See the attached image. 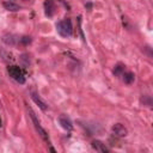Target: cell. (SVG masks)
Segmentation results:
<instances>
[{
    "instance_id": "cell-13",
    "label": "cell",
    "mask_w": 153,
    "mask_h": 153,
    "mask_svg": "<svg viewBox=\"0 0 153 153\" xmlns=\"http://www.w3.org/2000/svg\"><path fill=\"white\" fill-rule=\"evenodd\" d=\"M19 42H20L22 44H24V45H27L29 43H31V38L27 37V36H23V37L19 38Z\"/></svg>"
},
{
    "instance_id": "cell-2",
    "label": "cell",
    "mask_w": 153,
    "mask_h": 153,
    "mask_svg": "<svg viewBox=\"0 0 153 153\" xmlns=\"http://www.w3.org/2000/svg\"><path fill=\"white\" fill-rule=\"evenodd\" d=\"M27 112H29V116H30V118H31V121H32V123H33V126H35V128H36L37 133H38V134H39V136H41L45 142H48V145H49V136H48L47 131L42 128V126L39 124V121L37 120V117H36L35 112L32 111V109H31V108H27Z\"/></svg>"
},
{
    "instance_id": "cell-3",
    "label": "cell",
    "mask_w": 153,
    "mask_h": 153,
    "mask_svg": "<svg viewBox=\"0 0 153 153\" xmlns=\"http://www.w3.org/2000/svg\"><path fill=\"white\" fill-rule=\"evenodd\" d=\"M7 72L10 74V76L16 80L19 84H24L25 82V76L22 72V69L19 68V66H8L7 67Z\"/></svg>"
},
{
    "instance_id": "cell-15",
    "label": "cell",
    "mask_w": 153,
    "mask_h": 153,
    "mask_svg": "<svg viewBox=\"0 0 153 153\" xmlns=\"http://www.w3.org/2000/svg\"><path fill=\"white\" fill-rule=\"evenodd\" d=\"M91 7H92V4H91V2H87V4H86V8H87V10H91Z\"/></svg>"
},
{
    "instance_id": "cell-11",
    "label": "cell",
    "mask_w": 153,
    "mask_h": 153,
    "mask_svg": "<svg viewBox=\"0 0 153 153\" xmlns=\"http://www.w3.org/2000/svg\"><path fill=\"white\" fill-rule=\"evenodd\" d=\"M122 76H123V81H124L126 84H131V82L134 81V79H135V75H134V73H131V72L123 73Z\"/></svg>"
},
{
    "instance_id": "cell-16",
    "label": "cell",
    "mask_w": 153,
    "mask_h": 153,
    "mask_svg": "<svg viewBox=\"0 0 153 153\" xmlns=\"http://www.w3.org/2000/svg\"><path fill=\"white\" fill-rule=\"evenodd\" d=\"M60 1H61V2H63V4H65V1H63V0H60ZM65 5H66V4H65ZM66 6H67V5H66Z\"/></svg>"
},
{
    "instance_id": "cell-14",
    "label": "cell",
    "mask_w": 153,
    "mask_h": 153,
    "mask_svg": "<svg viewBox=\"0 0 153 153\" xmlns=\"http://www.w3.org/2000/svg\"><path fill=\"white\" fill-rule=\"evenodd\" d=\"M78 25H79V32H80V35H81V38H82V41L85 42V36H84L82 29H81V26H80V17H78Z\"/></svg>"
},
{
    "instance_id": "cell-17",
    "label": "cell",
    "mask_w": 153,
    "mask_h": 153,
    "mask_svg": "<svg viewBox=\"0 0 153 153\" xmlns=\"http://www.w3.org/2000/svg\"><path fill=\"white\" fill-rule=\"evenodd\" d=\"M0 127H1V118H0Z\"/></svg>"
},
{
    "instance_id": "cell-9",
    "label": "cell",
    "mask_w": 153,
    "mask_h": 153,
    "mask_svg": "<svg viewBox=\"0 0 153 153\" xmlns=\"http://www.w3.org/2000/svg\"><path fill=\"white\" fill-rule=\"evenodd\" d=\"M31 99H32V100H33V102H35V103H36L43 111H45V110L48 109V105H47V104L38 97V94H36L35 92H31Z\"/></svg>"
},
{
    "instance_id": "cell-6",
    "label": "cell",
    "mask_w": 153,
    "mask_h": 153,
    "mask_svg": "<svg viewBox=\"0 0 153 153\" xmlns=\"http://www.w3.org/2000/svg\"><path fill=\"white\" fill-rule=\"evenodd\" d=\"M112 131H114L115 135H117V136H120V137L126 136L127 133H128L127 129H126V127H124L123 124H121V123H116V124H114V126H112Z\"/></svg>"
},
{
    "instance_id": "cell-12",
    "label": "cell",
    "mask_w": 153,
    "mask_h": 153,
    "mask_svg": "<svg viewBox=\"0 0 153 153\" xmlns=\"http://www.w3.org/2000/svg\"><path fill=\"white\" fill-rule=\"evenodd\" d=\"M123 72H124V65L117 63V65L115 66V68H114V74H115L116 76H118V75H122Z\"/></svg>"
},
{
    "instance_id": "cell-1",
    "label": "cell",
    "mask_w": 153,
    "mask_h": 153,
    "mask_svg": "<svg viewBox=\"0 0 153 153\" xmlns=\"http://www.w3.org/2000/svg\"><path fill=\"white\" fill-rule=\"evenodd\" d=\"M56 30L57 32L62 36V37H69L72 36V31H73V27H72V22L71 19L66 18L61 22H57L56 23Z\"/></svg>"
},
{
    "instance_id": "cell-8",
    "label": "cell",
    "mask_w": 153,
    "mask_h": 153,
    "mask_svg": "<svg viewBox=\"0 0 153 153\" xmlns=\"http://www.w3.org/2000/svg\"><path fill=\"white\" fill-rule=\"evenodd\" d=\"M2 42L6 43L7 45H14L19 42V38L17 36L12 35V33H6V35L2 36Z\"/></svg>"
},
{
    "instance_id": "cell-7",
    "label": "cell",
    "mask_w": 153,
    "mask_h": 153,
    "mask_svg": "<svg viewBox=\"0 0 153 153\" xmlns=\"http://www.w3.org/2000/svg\"><path fill=\"white\" fill-rule=\"evenodd\" d=\"M92 147L96 149V151H98V152H100V153H108L110 149L106 147V145L104 143V142H102V141H99V140H93L92 141Z\"/></svg>"
},
{
    "instance_id": "cell-5",
    "label": "cell",
    "mask_w": 153,
    "mask_h": 153,
    "mask_svg": "<svg viewBox=\"0 0 153 153\" xmlns=\"http://www.w3.org/2000/svg\"><path fill=\"white\" fill-rule=\"evenodd\" d=\"M59 123H60V126H61L63 129H66V130H68V131H71V130L73 129L72 121H71L66 115H60V116H59Z\"/></svg>"
},
{
    "instance_id": "cell-10",
    "label": "cell",
    "mask_w": 153,
    "mask_h": 153,
    "mask_svg": "<svg viewBox=\"0 0 153 153\" xmlns=\"http://www.w3.org/2000/svg\"><path fill=\"white\" fill-rule=\"evenodd\" d=\"M2 5H4L5 10L11 11V12H18L20 10V6L17 5V4H14V2H12V1H5Z\"/></svg>"
},
{
    "instance_id": "cell-4",
    "label": "cell",
    "mask_w": 153,
    "mask_h": 153,
    "mask_svg": "<svg viewBox=\"0 0 153 153\" xmlns=\"http://www.w3.org/2000/svg\"><path fill=\"white\" fill-rule=\"evenodd\" d=\"M56 11V6L53 0H45L44 1V13L47 17H53Z\"/></svg>"
}]
</instances>
